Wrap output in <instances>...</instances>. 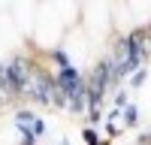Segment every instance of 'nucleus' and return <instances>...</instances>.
Listing matches in <instances>:
<instances>
[{
	"instance_id": "9d476101",
	"label": "nucleus",
	"mask_w": 151,
	"mask_h": 145,
	"mask_svg": "<svg viewBox=\"0 0 151 145\" xmlns=\"http://www.w3.org/2000/svg\"><path fill=\"white\" fill-rule=\"evenodd\" d=\"M100 145H112V142H109V139H103V142H100Z\"/></svg>"
},
{
	"instance_id": "423d86ee",
	"label": "nucleus",
	"mask_w": 151,
	"mask_h": 145,
	"mask_svg": "<svg viewBox=\"0 0 151 145\" xmlns=\"http://www.w3.org/2000/svg\"><path fill=\"white\" fill-rule=\"evenodd\" d=\"M145 79H148V72H145V67H142L139 72H133V76H130V88H142Z\"/></svg>"
},
{
	"instance_id": "39448f33",
	"label": "nucleus",
	"mask_w": 151,
	"mask_h": 145,
	"mask_svg": "<svg viewBox=\"0 0 151 145\" xmlns=\"http://www.w3.org/2000/svg\"><path fill=\"white\" fill-rule=\"evenodd\" d=\"M82 139H85L88 145H100V142H103V139L97 136V130H94V127H85V130H82Z\"/></svg>"
},
{
	"instance_id": "f8f14e48",
	"label": "nucleus",
	"mask_w": 151,
	"mask_h": 145,
	"mask_svg": "<svg viewBox=\"0 0 151 145\" xmlns=\"http://www.w3.org/2000/svg\"><path fill=\"white\" fill-rule=\"evenodd\" d=\"M136 145H139V142H136Z\"/></svg>"
},
{
	"instance_id": "f03ea898",
	"label": "nucleus",
	"mask_w": 151,
	"mask_h": 145,
	"mask_svg": "<svg viewBox=\"0 0 151 145\" xmlns=\"http://www.w3.org/2000/svg\"><path fill=\"white\" fill-rule=\"evenodd\" d=\"M127 36H130V39H133L136 45H139L142 57L148 60V57H151V30H148V27H133V30H130Z\"/></svg>"
},
{
	"instance_id": "f257e3e1",
	"label": "nucleus",
	"mask_w": 151,
	"mask_h": 145,
	"mask_svg": "<svg viewBox=\"0 0 151 145\" xmlns=\"http://www.w3.org/2000/svg\"><path fill=\"white\" fill-rule=\"evenodd\" d=\"M15 130L21 133V139H40L45 133V121L40 115H33L30 109H18L15 112Z\"/></svg>"
},
{
	"instance_id": "20e7f679",
	"label": "nucleus",
	"mask_w": 151,
	"mask_h": 145,
	"mask_svg": "<svg viewBox=\"0 0 151 145\" xmlns=\"http://www.w3.org/2000/svg\"><path fill=\"white\" fill-rule=\"evenodd\" d=\"M48 57H52L55 64H58V70H64V67H73V64H70V57H67V52H64V48H52V52H48Z\"/></svg>"
},
{
	"instance_id": "7ed1b4c3",
	"label": "nucleus",
	"mask_w": 151,
	"mask_h": 145,
	"mask_svg": "<svg viewBox=\"0 0 151 145\" xmlns=\"http://www.w3.org/2000/svg\"><path fill=\"white\" fill-rule=\"evenodd\" d=\"M121 124H124V127H136V124H139V106H136V103H130V106L121 112Z\"/></svg>"
},
{
	"instance_id": "0eeeda50",
	"label": "nucleus",
	"mask_w": 151,
	"mask_h": 145,
	"mask_svg": "<svg viewBox=\"0 0 151 145\" xmlns=\"http://www.w3.org/2000/svg\"><path fill=\"white\" fill-rule=\"evenodd\" d=\"M127 106H130V103H127V91H118V94H115V109H121V112H124Z\"/></svg>"
},
{
	"instance_id": "1a4fd4ad",
	"label": "nucleus",
	"mask_w": 151,
	"mask_h": 145,
	"mask_svg": "<svg viewBox=\"0 0 151 145\" xmlns=\"http://www.w3.org/2000/svg\"><path fill=\"white\" fill-rule=\"evenodd\" d=\"M18 145H40V139H21Z\"/></svg>"
},
{
	"instance_id": "9b49d317",
	"label": "nucleus",
	"mask_w": 151,
	"mask_h": 145,
	"mask_svg": "<svg viewBox=\"0 0 151 145\" xmlns=\"http://www.w3.org/2000/svg\"><path fill=\"white\" fill-rule=\"evenodd\" d=\"M145 27H148V30H151V21H148V24H145Z\"/></svg>"
},
{
	"instance_id": "6e6552de",
	"label": "nucleus",
	"mask_w": 151,
	"mask_h": 145,
	"mask_svg": "<svg viewBox=\"0 0 151 145\" xmlns=\"http://www.w3.org/2000/svg\"><path fill=\"white\" fill-rule=\"evenodd\" d=\"M88 124H100V109H91V112H88Z\"/></svg>"
}]
</instances>
